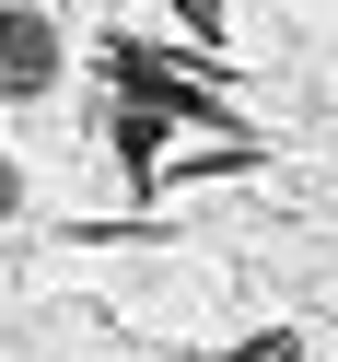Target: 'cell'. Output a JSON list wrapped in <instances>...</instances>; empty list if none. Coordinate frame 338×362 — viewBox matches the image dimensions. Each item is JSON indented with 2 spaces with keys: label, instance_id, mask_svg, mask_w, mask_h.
I'll return each mask as SVG.
<instances>
[{
  "label": "cell",
  "instance_id": "1",
  "mask_svg": "<svg viewBox=\"0 0 338 362\" xmlns=\"http://www.w3.org/2000/svg\"><path fill=\"white\" fill-rule=\"evenodd\" d=\"M47 82H59V24L35 12V0H0V105L47 94Z\"/></svg>",
  "mask_w": 338,
  "mask_h": 362
}]
</instances>
